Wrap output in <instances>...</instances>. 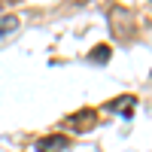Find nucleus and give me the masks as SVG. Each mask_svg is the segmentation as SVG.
Listing matches in <instances>:
<instances>
[{"mask_svg":"<svg viewBox=\"0 0 152 152\" xmlns=\"http://www.w3.org/2000/svg\"><path fill=\"white\" fill-rule=\"evenodd\" d=\"M110 55H113V49H110L107 43H100V46H94V49H91L88 61H91V64H107V61H110Z\"/></svg>","mask_w":152,"mask_h":152,"instance_id":"obj_4","label":"nucleus"},{"mask_svg":"<svg viewBox=\"0 0 152 152\" xmlns=\"http://www.w3.org/2000/svg\"><path fill=\"white\" fill-rule=\"evenodd\" d=\"M67 125L73 131H91L97 125V113L94 110H79V113H73V116L67 119Z\"/></svg>","mask_w":152,"mask_h":152,"instance_id":"obj_2","label":"nucleus"},{"mask_svg":"<svg viewBox=\"0 0 152 152\" xmlns=\"http://www.w3.org/2000/svg\"><path fill=\"white\" fill-rule=\"evenodd\" d=\"M15 28H18V18H15V15H0V40L9 37Z\"/></svg>","mask_w":152,"mask_h":152,"instance_id":"obj_5","label":"nucleus"},{"mask_svg":"<svg viewBox=\"0 0 152 152\" xmlns=\"http://www.w3.org/2000/svg\"><path fill=\"white\" fill-rule=\"evenodd\" d=\"M67 146H70V140L64 134H49V137H40V140L34 143L37 152H64Z\"/></svg>","mask_w":152,"mask_h":152,"instance_id":"obj_1","label":"nucleus"},{"mask_svg":"<svg viewBox=\"0 0 152 152\" xmlns=\"http://www.w3.org/2000/svg\"><path fill=\"white\" fill-rule=\"evenodd\" d=\"M110 110H113V113H119V116H125V119H131V116H134V110H137V97L122 94V97H116V100L110 104Z\"/></svg>","mask_w":152,"mask_h":152,"instance_id":"obj_3","label":"nucleus"}]
</instances>
